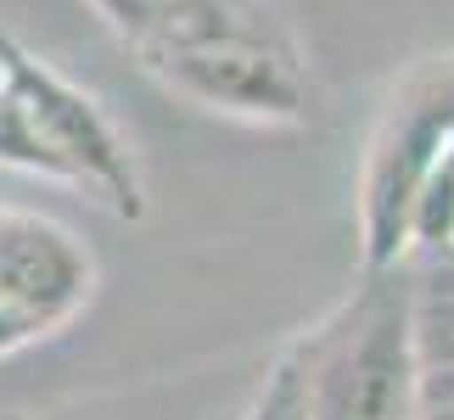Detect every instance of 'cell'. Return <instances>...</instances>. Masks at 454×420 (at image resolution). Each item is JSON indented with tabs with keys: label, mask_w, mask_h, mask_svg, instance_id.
I'll list each match as a JSON object with an SVG mask.
<instances>
[{
	"label": "cell",
	"mask_w": 454,
	"mask_h": 420,
	"mask_svg": "<svg viewBox=\"0 0 454 420\" xmlns=\"http://www.w3.org/2000/svg\"><path fill=\"white\" fill-rule=\"evenodd\" d=\"M90 6L141 67L174 57V51L224 40V34H253L281 23L270 0H90Z\"/></svg>",
	"instance_id": "obj_6"
},
{
	"label": "cell",
	"mask_w": 454,
	"mask_h": 420,
	"mask_svg": "<svg viewBox=\"0 0 454 420\" xmlns=\"http://www.w3.org/2000/svg\"><path fill=\"white\" fill-rule=\"evenodd\" d=\"M432 409H454V359L421 364V415Z\"/></svg>",
	"instance_id": "obj_8"
},
{
	"label": "cell",
	"mask_w": 454,
	"mask_h": 420,
	"mask_svg": "<svg viewBox=\"0 0 454 420\" xmlns=\"http://www.w3.org/2000/svg\"><path fill=\"white\" fill-rule=\"evenodd\" d=\"M247 420H303V415H298V381H292L286 354L270 364V376H264V387H258Z\"/></svg>",
	"instance_id": "obj_7"
},
{
	"label": "cell",
	"mask_w": 454,
	"mask_h": 420,
	"mask_svg": "<svg viewBox=\"0 0 454 420\" xmlns=\"http://www.w3.org/2000/svg\"><path fill=\"white\" fill-rule=\"evenodd\" d=\"M101 269L74 224L0 202V359L62 337L96 303Z\"/></svg>",
	"instance_id": "obj_5"
},
{
	"label": "cell",
	"mask_w": 454,
	"mask_h": 420,
	"mask_svg": "<svg viewBox=\"0 0 454 420\" xmlns=\"http://www.w3.org/2000/svg\"><path fill=\"white\" fill-rule=\"evenodd\" d=\"M443 174H454V51L415 62L364 140L359 269L404 264L421 197Z\"/></svg>",
	"instance_id": "obj_3"
},
{
	"label": "cell",
	"mask_w": 454,
	"mask_h": 420,
	"mask_svg": "<svg viewBox=\"0 0 454 420\" xmlns=\"http://www.w3.org/2000/svg\"><path fill=\"white\" fill-rule=\"evenodd\" d=\"M0 420H28V415H0Z\"/></svg>",
	"instance_id": "obj_9"
},
{
	"label": "cell",
	"mask_w": 454,
	"mask_h": 420,
	"mask_svg": "<svg viewBox=\"0 0 454 420\" xmlns=\"http://www.w3.org/2000/svg\"><path fill=\"white\" fill-rule=\"evenodd\" d=\"M146 74L168 96H180L202 113L236 118V124L298 129L314 118V84H309L303 51L286 34V23L174 51V57L152 62Z\"/></svg>",
	"instance_id": "obj_4"
},
{
	"label": "cell",
	"mask_w": 454,
	"mask_h": 420,
	"mask_svg": "<svg viewBox=\"0 0 454 420\" xmlns=\"http://www.w3.org/2000/svg\"><path fill=\"white\" fill-rule=\"evenodd\" d=\"M303 420H421L410 264L359 280L286 347Z\"/></svg>",
	"instance_id": "obj_1"
},
{
	"label": "cell",
	"mask_w": 454,
	"mask_h": 420,
	"mask_svg": "<svg viewBox=\"0 0 454 420\" xmlns=\"http://www.w3.org/2000/svg\"><path fill=\"white\" fill-rule=\"evenodd\" d=\"M0 168L90 191L129 224H141L152 207L141 157L113 124V113L6 34H0Z\"/></svg>",
	"instance_id": "obj_2"
}]
</instances>
